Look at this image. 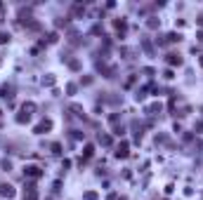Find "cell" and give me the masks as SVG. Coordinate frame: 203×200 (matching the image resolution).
Segmentation results:
<instances>
[{
  "instance_id": "cell-3",
  "label": "cell",
  "mask_w": 203,
  "mask_h": 200,
  "mask_svg": "<svg viewBox=\"0 0 203 200\" xmlns=\"http://www.w3.org/2000/svg\"><path fill=\"white\" fill-rule=\"evenodd\" d=\"M0 94H2L5 99H9V97H12V87H7V85H5V87L0 90Z\"/></svg>"
},
{
  "instance_id": "cell-4",
  "label": "cell",
  "mask_w": 203,
  "mask_h": 200,
  "mask_svg": "<svg viewBox=\"0 0 203 200\" xmlns=\"http://www.w3.org/2000/svg\"><path fill=\"white\" fill-rule=\"evenodd\" d=\"M116 155H128V144H121V146H118Z\"/></svg>"
},
{
  "instance_id": "cell-5",
  "label": "cell",
  "mask_w": 203,
  "mask_h": 200,
  "mask_svg": "<svg viewBox=\"0 0 203 200\" xmlns=\"http://www.w3.org/2000/svg\"><path fill=\"white\" fill-rule=\"evenodd\" d=\"M170 64H182V59H179V57H175V54H170Z\"/></svg>"
},
{
  "instance_id": "cell-1",
  "label": "cell",
  "mask_w": 203,
  "mask_h": 200,
  "mask_svg": "<svg viewBox=\"0 0 203 200\" xmlns=\"http://www.w3.org/2000/svg\"><path fill=\"white\" fill-rule=\"evenodd\" d=\"M0 193H2V195H7V198H12V195H14L12 186H7V184H0Z\"/></svg>"
},
{
  "instance_id": "cell-2",
  "label": "cell",
  "mask_w": 203,
  "mask_h": 200,
  "mask_svg": "<svg viewBox=\"0 0 203 200\" xmlns=\"http://www.w3.org/2000/svg\"><path fill=\"white\" fill-rule=\"evenodd\" d=\"M24 172H26L28 177H38V174H40V170H38L35 165H28V167H26V170H24Z\"/></svg>"
}]
</instances>
